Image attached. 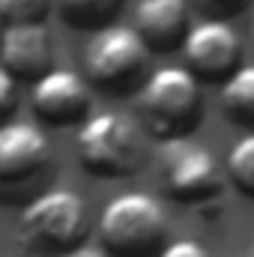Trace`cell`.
<instances>
[{"label":"cell","instance_id":"11","mask_svg":"<svg viewBox=\"0 0 254 257\" xmlns=\"http://www.w3.org/2000/svg\"><path fill=\"white\" fill-rule=\"evenodd\" d=\"M135 30L150 51H171L189 36V3L186 0H138Z\"/></svg>","mask_w":254,"mask_h":257},{"label":"cell","instance_id":"6","mask_svg":"<svg viewBox=\"0 0 254 257\" xmlns=\"http://www.w3.org/2000/svg\"><path fill=\"white\" fill-rule=\"evenodd\" d=\"M162 177L165 192L186 206H209L227 186V171L212 156V150L189 138L162 144Z\"/></svg>","mask_w":254,"mask_h":257},{"label":"cell","instance_id":"7","mask_svg":"<svg viewBox=\"0 0 254 257\" xmlns=\"http://www.w3.org/2000/svg\"><path fill=\"white\" fill-rule=\"evenodd\" d=\"M147 60H150L147 42L138 36L135 27H126V24H108L96 30L84 48L87 78L117 93L141 84Z\"/></svg>","mask_w":254,"mask_h":257},{"label":"cell","instance_id":"3","mask_svg":"<svg viewBox=\"0 0 254 257\" xmlns=\"http://www.w3.org/2000/svg\"><path fill=\"white\" fill-rule=\"evenodd\" d=\"M54 153L48 135L33 123L15 120L0 126V200H33L45 192Z\"/></svg>","mask_w":254,"mask_h":257},{"label":"cell","instance_id":"20","mask_svg":"<svg viewBox=\"0 0 254 257\" xmlns=\"http://www.w3.org/2000/svg\"><path fill=\"white\" fill-rule=\"evenodd\" d=\"M0 33H3V27H0Z\"/></svg>","mask_w":254,"mask_h":257},{"label":"cell","instance_id":"13","mask_svg":"<svg viewBox=\"0 0 254 257\" xmlns=\"http://www.w3.org/2000/svg\"><path fill=\"white\" fill-rule=\"evenodd\" d=\"M66 24L84 30H102L120 12L123 0H51Z\"/></svg>","mask_w":254,"mask_h":257},{"label":"cell","instance_id":"1","mask_svg":"<svg viewBox=\"0 0 254 257\" xmlns=\"http://www.w3.org/2000/svg\"><path fill=\"white\" fill-rule=\"evenodd\" d=\"M168 215L147 192H123L105 203L99 239L114 257H153L165 248Z\"/></svg>","mask_w":254,"mask_h":257},{"label":"cell","instance_id":"4","mask_svg":"<svg viewBox=\"0 0 254 257\" xmlns=\"http://www.w3.org/2000/svg\"><path fill=\"white\" fill-rule=\"evenodd\" d=\"M87 227L84 200L72 189H45L30 203H24L18 239L33 254H66L81 245Z\"/></svg>","mask_w":254,"mask_h":257},{"label":"cell","instance_id":"16","mask_svg":"<svg viewBox=\"0 0 254 257\" xmlns=\"http://www.w3.org/2000/svg\"><path fill=\"white\" fill-rule=\"evenodd\" d=\"M159 257H209V251L197 239H174L159 251Z\"/></svg>","mask_w":254,"mask_h":257},{"label":"cell","instance_id":"5","mask_svg":"<svg viewBox=\"0 0 254 257\" xmlns=\"http://www.w3.org/2000/svg\"><path fill=\"white\" fill-rule=\"evenodd\" d=\"M141 111L147 126L162 141L186 138L200 120V81L186 66L156 69L144 81Z\"/></svg>","mask_w":254,"mask_h":257},{"label":"cell","instance_id":"2","mask_svg":"<svg viewBox=\"0 0 254 257\" xmlns=\"http://www.w3.org/2000/svg\"><path fill=\"white\" fill-rule=\"evenodd\" d=\"M75 147L81 168L105 180H120L132 174L144 156L141 126L123 111H102L87 117L78 128Z\"/></svg>","mask_w":254,"mask_h":257},{"label":"cell","instance_id":"17","mask_svg":"<svg viewBox=\"0 0 254 257\" xmlns=\"http://www.w3.org/2000/svg\"><path fill=\"white\" fill-rule=\"evenodd\" d=\"M15 105V78L0 66V114H6Z\"/></svg>","mask_w":254,"mask_h":257},{"label":"cell","instance_id":"9","mask_svg":"<svg viewBox=\"0 0 254 257\" xmlns=\"http://www.w3.org/2000/svg\"><path fill=\"white\" fill-rule=\"evenodd\" d=\"M30 102H33V111L39 114V120L63 126V123L87 120L93 96H90L87 81L75 69H51L33 84Z\"/></svg>","mask_w":254,"mask_h":257},{"label":"cell","instance_id":"8","mask_svg":"<svg viewBox=\"0 0 254 257\" xmlns=\"http://www.w3.org/2000/svg\"><path fill=\"white\" fill-rule=\"evenodd\" d=\"M186 51V69L194 78H206V81H227L242 57V42L239 33L221 21V18H206L189 27V36L183 42Z\"/></svg>","mask_w":254,"mask_h":257},{"label":"cell","instance_id":"10","mask_svg":"<svg viewBox=\"0 0 254 257\" xmlns=\"http://www.w3.org/2000/svg\"><path fill=\"white\" fill-rule=\"evenodd\" d=\"M54 45L45 24H6L0 33V66L12 78L39 81L54 66Z\"/></svg>","mask_w":254,"mask_h":257},{"label":"cell","instance_id":"19","mask_svg":"<svg viewBox=\"0 0 254 257\" xmlns=\"http://www.w3.org/2000/svg\"><path fill=\"white\" fill-rule=\"evenodd\" d=\"M203 3H206V6H212V9H221V12H227V9L233 12L242 0H203Z\"/></svg>","mask_w":254,"mask_h":257},{"label":"cell","instance_id":"18","mask_svg":"<svg viewBox=\"0 0 254 257\" xmlns=\"http://www.w3.org/2000/svg\"><path fill=\"white\" fill-rule=\"evenodd\" d=\"M60 257H108V251L105 248H99V245H75V248H69L66 254H60Z\"/></svg>","mask_w":254,"mask_h":257},{"label":"cell","instance_id":"14","mask_svg":"<svg viewBox=\"0 0 254 257\" xmlns=\"http://www.w3.org/2000/svg\"><path fill=\"white\" fill-rule=\"evenodd\" d=\"M227 180L233 189L254 197V132L242 135L227 153Z\"/></svg>","mask_w":254,"mask_h":257},{"label":"cell","instance_id":"12","mask_svg":"<svg viewBox=\"0 0 254 257\" xmlns=\"http://www.w3.org/2000/svg\"><path fill=\"white\" fill-rule=\"evenodd\" d=\"M218 102H221L224 117H230L233 123H248V126H254V63L239 66L221 84Z\"/></svg>","mask_w":254,"mask_h":257},{"label":"cell","instance_id":"15","mask_svg":"<svg viewBox=\"0 0 254 257\" xmlns=\"http://www.w3.org/2000/svg\"><path fill=\"white\" fill-rule=\"evenodd\" d=\"M51 0H0V21L6 24H42Z\"/></svg>","mask_w":254,"mask_h":257}]
</instances>
